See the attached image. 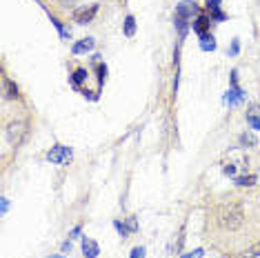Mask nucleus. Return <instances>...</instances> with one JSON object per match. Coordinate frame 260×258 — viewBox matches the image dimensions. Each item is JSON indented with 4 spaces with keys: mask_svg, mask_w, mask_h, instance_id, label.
I'll list each match as a JSON object with an SVG mask.
<instances>
[{
    "mask_svg": "<svg viewBox=\"0 0 260 258\" xmlns=\"http://www.w3.org/2000/svg\"><path fill=\"white\" fill-rule=\"evenodd\" d=\"M236 185H240V187H251V185H256V176H254V174H247V176H236Z\"/></svg>",
    "mask_w": 260,
    "mask_h": 258,
    "instance_id": "9",
    "label": "nucleus"
},
{
    "mask_svg": "<svg viewBox=\"0 0 260 258\" xmlns=\"http://www.w3.org/2000/svg\"><path fill=\"white\" fill-rule=\"evenodd\" d=\"M200 47L205 51H214L216 49V40H214V36H209V34H205V36H200Z\"/></svg>",
    "mask_w": 260,
    "mask_h": 258,
    "instance_id": "10",
    "label": "nucleus"
},
{
    "mask_svg": "<svg viewBox=\"0 0 260 258\" xmlns=\"http://www.w3.org/2000/svg\"><path fill=\"white\" fill-rule=\"evenodd\" d=\"M225 174H227V176H234V174H236V165H231V162H229V165H225Z\"/></svg>",
    "mask_w": 260,
    "mask_h": 258,
    "instance_id": "22",
    "label": "nucleus"
},
{
    "mask_svg": "<svg viewBox=\"0 0 260 258\" xmlns=\"http://www.w3.org/2000/svg\"><path fill=\"white\" fill-rule=\"evenodd\" d=\"M51 258H62V256H51Z\"/></svg>",
    "mask_w": 260,
    "mask_h": 258,
    "instance_id": "24",
    "label": "nucleus"
},
{
    "mask_svg": "<svg viewBox=\"0 0 260 258\" xmlns=\"http://www.w3.org/2000/svg\"><path fill=\"white\" fill-rule=\"evenodd\" d=\"M202 249H194V252H189V254H185V256H180V258H202Z\"/></svg>",
    "mask_w": 260,
    "mask_h": 258,
    "instance_id": "16",
    "label": "nucleus"
},
{
    "mask_svg": "<svg viewBox=\"0 0 260 258\" xmlns=\"http://www.w3.org/2000/svg\"><path fill=\"white\" fill-rule=\"evenodd\" d=\"M27 120H11L9 125H7V140L11 142L14 147L22 145L27 138Z\"/></svg>",
    "mask_w": 260,
    "mask_h": 258,
    "instance_id": "2",
    "label": "nucleus"
},
{
    "mask_svg": "<svg viewBox=\"0 0 260 258\" xmlns=\"http://www.w3.org/2000/svg\"><path fill=\"white\" fill-rule=\"evenodd\" d=\"M218 2H220V0H207V9H209V11H216V9H218Z\"/></svg>",
    "mask_w": 260,
    "mask_h": 258,
    "instance_id": "20",
    "label": "nucleus"
},
{
    "mask_svg": "<svg viewBox=\"0 0 260 258\" xmlns=\"http://www.w3.org/2000/svg\"><path fill=\"white\" fill-rule=\"evenodd\" d=\"M78 234H80V225H76V227L71 229V234H69V240H71V238H76Z\"/></svg>",
    "mask_w": 260,
    "mask_h": 258,
    "instance_id": "23",
    "label": "nucleus"
},
{
    "mask_svg": "<svg viewBox=\"0 0 260 258\" xmlns=\"http://www.w3.org/2000/svg\"><path fill=\"white\" fill-rule=\"evenodd\" d=\"M2 94H5L7 100H18L20 98V91L16 87V82H11L7 76H2Z\"/></svg>",
    "mask_w": 260,
    "mask_h": 258,
    "instance_id": "5",
    "label": "nucleus"
},
{
    "mask_svg": "<svg viewBox=\"0 0 260 258\" xmlns=\"http://www.w3.org/2000/svg\"><path fill=\"white\" fill-rule=\"evenodd\" d=\"M211 20H225V14L220 9H216V11H211Z\"/></svg>",
    "mask_w": 260,
    "mask_h": 258,
    "instance_id": "17",
    "label": "nucleus"
},
{
    "mask_svg": "<svg viewBox=\"0 0 260 258\" xmlns=\"http://www.w3.org/2000/svg\"><path fill=\"white\" fill-rule=\"evenodd\" d=\"M131 258H145V249H142V247H136L134 252H131Z\"/></svg>",
    "mask_w": 260,
    "mask_h": 258,
    "instance_id": "19",
    "label": "nucleus"
},
{
    "mask_svg": "<svg viewBox=\"0 0 260 258\" xmlns=\"http://www.w3.org/2000/svg\"><path fill=\"white\" fill-rule=\"evenodd\" d=\"M247 120H249V125L254 127V129H260V118H256V116H247Z\"/></svg>",
    "mask_w": 260,
    "mask_h": 258,
    "instance_id": "18",
    "label": "nucleus"
},
{
    "mask_svg": "<svg viewBox=\"0 0 260 258\" xmlns=\"http://www.w3.org/2000/svg\"><path fill=\"white\" fill-rule=\"evenodd\" d=\"M105 78H107V65H98V80H100V85L105 82Z\"/></svg>",
    "mask_w": 260,
    "mask_h": 258,
    "instance_id": "14",
    "label": "nucleus"
},
{
    "mask_svg": "<svg viewBox=\"0 0 260 258\" xmlns=\"http://www.w3.org/2000/svg\"><path fill=\"white\" fill-rule=\"evenodd\" d=\"M98 14V5H89V9H80V11H76L74 14V20L78 22V25H87V22H91L94 20V16Z\"/></svg>",
    "mask_w": 260,
    "mask_h": 258,
    "instance_id": "4",
    "label": "nucleus"
},
{
    "mask_svg": "<svg viewBox=\"0 0 260 258\" xmlns=\"http://www.w3.org/2000/svg\"><path fill=\"white\" fill-rule=\"evenodd\" d=\"M127 229H129V232H136V229H138V225H136L134 218H127Z\"/></svg>",
    "mask_w": 260,
    "mask_h": 258,
    "instance_id": "21",
    "label": "nucleus"
},
{
    "mask_svg": "<svg viewBox=\"0 0 260 258\" xmlns=\"http://www.w3.org/2000/svg\"><path fill=\"white\" fill-rule=\"evenodd\" d=\"M116 229H118V234H120V236H122V238H125L127 236V234H129V229H127V225H122V223H120V220H116Z\"/></svg>",
    "mask_w": 260,
    "mask_h": 258,
    "instance_id": "15",
    "label": "nucleus"
},
{
    "mask_svg": "<svg viewBox=\"0 0 260 258\" xmlns=\"http://www.w3.org/2000/svg\"><path fill=\"white\" fill-rule=\"evenodd\" d=\"M134 34H136V18H134V16H127V18H125V36H127V38H131Z\"/></svg>",
    "mask_w": 260,
    "mask_h": 258,
    "instance_id": "11",
    "label": "nucleus"
},
{
    "mask_svg": "<svg viewBox=\"0 0 260 258\" xmlns=\"http://www.w3.org/2000/svg\"><path fill=\"white\" fill-rule=\"evenodd\" d=\"M94 38H82L80 42H76L74 45V54H85V51H91L94 49Z\"/></svg>",
    "mask_w": 260,
    "mask_h": 258,
    "instance_id": "8",
    "label": "nucleus"
},
{
    "mask_svg": "<svg viewBox=\"0 0 260 258\" xmlns=\"http://www.w3.org/2000/svg\"><path fill=\"white\" fill-rule=\"evenodd\" d=\"M82 80H87V69H76L74 74H71V82H74V87H80Z\"/></svg>",
    "mask_w": 260,
    "mask_h": 258,
    "instance_id": "12",
    "label": "nucleus"
},
{
    "mask_svg": "<svg viewBox=\"0 0 260 258\" xmlns=\"http://www.w3.org/2000/svg\"><path fill=\"white\" fill-rule=\"evenodd\" d=\"M82 252H85L87 258H96L100 254V247L96 240H91V238H82Z\"/></svg>",
    "mask_w": 260,
    "mask_h": 258,
    "instance_id": "6",
    "label": "nucleus"
},
{
    "mask_svg": "<svg viewBox=\"0 0 260 258\" xmlns=\"http://www.w3.org/2000/svg\"><path fill=\"white\" fill-rule=\"evenodd\" d=\"M240 145H242V147H254L256 145V136H254V134H242V136H240Z\"/></svg>",
    "mask_w": 260,
    "mask_h": 258,
    "instance_id": "13",
    "label": "nucleus"
},
{
    "mask_svg": "<svg viewBox=\"0 0 260 258\" xmlns=\"http://www.w3.org/2000/svg\"><path fill=\"white\" fill-rule=\"evenodd\" d=\"M209 22H211L209 16H198V18H196V22H194V29L198 31L200 36H205L207 29H209Z\"/></svg>",
    "mask_w": 260,
    "mask_h": 258,
    "instance_id": "7",
    "label": "nucleus"
},
{
    "mask_svg": "<svg viewBox=\"0 0 260 258\" xmlns=\"http://www.w3.org/2000/svg\"><path fill=\"white\" fill-rule=\"evenodd\" d=\"M71 158H74V152H71V147H65V145H54L47 152V160L51 165H69Z\"/></svg>",
    "mask_w": 260,
    "mask_h": 258,
    "instance_id": "3",
    "label": "nucleus"
},
{
    "mask_svg": "<svg viewBox=\"0 0 260 258\" xmlns=\"http://www.w3.org/2000/svg\"><path fill=\"white\" fill-rule=\"evenodd\" d=\"M214 218L218 227L227 229V232H236L245 223V209H242V205L238 200H225L216 207Z\"/></svg>",
    "mask_w": 260,
    "mask_h": 258,
    "instance_id": "1",
    "label": "nucleus"
}]
</instances>
